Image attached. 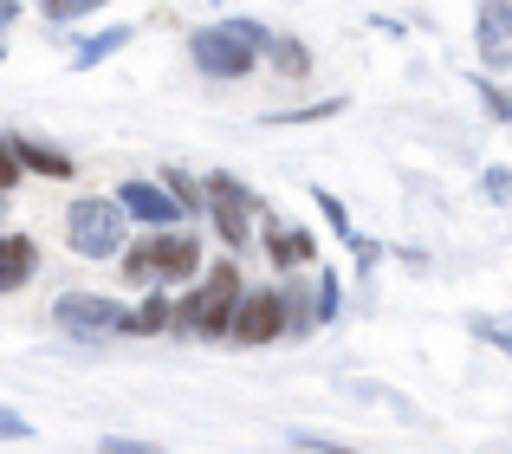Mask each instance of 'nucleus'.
Instances as JSON below:
<instances>
[{
    "mask_svg": "<svg viewBox=\"0 0 512 454\" xmlns=\"http://www.w3.org/2000/svg\"><path fill=\"white\" fill-rule=\"evenodd\" d=\"M266 59H273V72H279V78H292V85L312 72V46H305L299 33H273V39H266Z\"/></svg>",
    "mask_w": 512,
    "mask_h": 454,
    "instance_id": "15",
    "label": "nucleus"
},
{
    "mask_svg": "<svg viewBox=\"0 0 512 454\" xmlns=\"http://www.w3.org/2000/svg\"><path fill=\"white\" fill-rule=\"evenodd\" d=\"M240 292H247V279H240L234 260H214L201 266L195 292H182V299L169 305V338H195V344H227V325H234V305Z\"/></svg>",
    "mask_w": 512,
    "mask_h": 454,
    "instance_id": "1",
    "label": "nucleus"
},
{
    "mask_svg": "<svg viewBox=\"0 0 512 454\" xmlns=\"http://www.w3.org/2000/svg\"><path fill=\"white\" fill-rule=\"evenodd\" d=\"M201 195H208V208H201V215L214 221V234H221L234 253H247V234H253V221L266 215V202H260V195H253L240 176H227V169L201 176Z\"/></svg>",
    "mask_w": 512,
    "mask_h": 454,
    "instance_id": "6",
    "label": "nucleus"
},
{
    "mask_svg": "<svg viewBox=\"0 0 512 454\" xmlns=\"http://www.w3.org/2000/svg\"><path fill=\"white\" fill-rule=\"evenodd\" d=\"M338 111H344V98H325V104H299V111H273L266 124L292 130V124H325V117H338Z\"/></svg>",
    "mask_w": 512,
    "mask_h": 454,
    "instance_id": "19",
    "label": "nucleus"
},
{
    "mask_svg": "<svg viewBox=\"0 0 512 454\" xmlns=\"http://www.w3.org/2000/svg\"><path fill=\"white\" fill-rule=\"evenodd\" d=\"M480 195H487V202H506V195H512V169L487 163V169H480Z\"/></svg>",
    "mask_w": 512,
    "mask_h": 454,
    "instance_id": "26",
    "label": "nucleus"
},
{
    "mask_svg": "<svg viewBox=\"0 0 512 454\" xmlns=\"http://www.w3.org/2000/svg\"><path fill=\"white\" fill-rule=\"evenodd\" d=\"M312 305H318V325H331V318L344 312V279H338V273H318V286H312Z\"/></svg>",
    "mask_w": 512,
    "mask_h": 454,
    "instance_id": "21",
    "label": "nucleus"
},
{
    "mask_svg": "<svg viewBox=\"0 0 512 454\" xmlns=\"http://www.w3.org/2000/svg\"><path fill=\"white\" fill-rule=\"evenodd\" d=\"M65 247H72L78 260H117V253L130 247V221H124V208H117V195H78V202L65 208Z\"/></svg>",
    "mask_w": 512,
    "mask_h": 454,
    "instance_id": "4",
    "label": "nucleus"
},
{
    "mask_svg": "<svg viewBox=\"0 0 512 454\" xmlns=\"http://www.w3.org/2000/svg\"><path fill=\"white\" fill-rule=\"evenodd\" d=\"M130 286H182V279H201V240L182 234V227H156V234L130 240L117 253Z\"/></svg>",
    "mask_w": 512,
    "mask_h": 454,
    "instance_id": "3",
    "label": "nucleus"
},
{
    "mask_svg": "<svg viewBox=\"0 0 512 454\" xmlns=\"http://www.w3.org/2000/svg\"><path fill=\"white\" fill-rule=\"evenodd\" d=\"M156 182H163V189H169V202L182 208V221H188V215H201V208H208V195H201V182L188 176V169H175V163H169V169H163V176H156Z\"/></svg>",
    "mask_w": 512,
    "mask_h": 454,
    "instance_id": "17",
    "label": "nucleus"
},
{
    "mask_svg": "<svg viewBox=\"0 0 512 454\" xmlns=\"http://www.w3.org/2000/svg\"><path fill=\"white\" fill-rule=\"evenodd\" d=\"M117 208H124V221H137L143 234H156V227H182V208H175L169 189H163V182H150V176L117 182Z\"/></svg>",
    "mask_w": 512,
    "mask_h": 454,
    "instance_id": "8",
    "label": "nucleus"
},
{
    "mask_svg": "<svg viewBox=\"0 0 512 454\" xmlns=\"http://www.w3.org/2000/svg\"><path fill=\"white\" fill-rule=\"evenodd\" d=\"M0 59H7V39H0Z\"/></svg>",
    "mask_w": 512,
    "mask_h": 454,
    "instance_id": "33",
    "label": "nucleus"
},
{
    "mask_svg": "<svg viewBox=\"0 0 512 454\" xmlns=\"http://www.w3.org/2000/svg\"><path fill=\"white\" fill-rule=\"evenodd\" d=\"M279 318H286V338H312L318 331V305L305 286H279Z\"/></svg>",
    "mask_w": 512,
    "mask_h": 454,
    "instance_id": "16",
    "label": "nucleus"
},
{
    "mask_svg": "<svg viewBox=\"0 0 512 454\" xmlns=\"http://www.w3.org/2000/svg\"><path fill=\"white\" fill-rule=\"evenodd\" d=\"M33 273H39V240L33 234H0V299L33 286Z\"/></svg>",
    "mask_w": 512,
    "mask_h": 454,
    "instance_id": "12",
    "label": "nucleus"
},
{
    "mask_svg": "<svg viewBox=\"0 0 512 454\" xmlns=\"http://www.w3.org/2000/svg\"><path fill=\"white\" fill-rule=\"evenodd\" d=\"M467 331H474L480 344H493V351L512 357V318H487V312H480V318H467Z\"/></svg>",
    "mask_w": 512,
    "mask_h": 454,
    "instance_id": "22",
    "label": "nucleus"
},
{
    "mask_svg": "<svg viewBox=\"0 0 512 454\" xmlns=\"http://www.w3.org/2000/svg\"><path fill=\"white\" fill-rule=\"evenodd\" d=\"M286 338V318H279V286H247L234 305V325H227V344L240 351H260V344Z\"/></svg>",
    "mask_w": 512,
    "mask_h": 454,
    "instance_id": "7",
    "label": "nucleus"
},
{
    "mask_svg": "<svg viewBox=\"0 0 512 454\" xmlns=\"http://www.w3.org/2000/svg\"><path fill=\"white\" fill-rule=\"evenodd\" d=\"M130 39H137V33H130L124 20H117V26H104V33H85V39L72 46V72H91V65H104L111 52H124Z\"/></svg>",
    "mask_w": 512,
    "mask_h": 454,
    "instance_id": "14",
    "label": "nucleus"
},
{
    "mask_svg": "<svg viewBox=\"0 0 512 454\" xmlns=\"http://www.w3.org/2000/svg\"><path fill=\"white\" fill-rule=\"evenodd\" d=\"M98 454H163L156 442H137V435H104Z\"/></svg>",
    "mask_w": 512,
    "mask_h": 454,
    "instance_id": "28",
    "label": "nucleus"
},
{
    "mask_svg": "<svg viewBox=\"0 0 512 454\" xmlns=\"http://www.w3.org/2000/svg\"><path fill=\"white\" fill-rule=\"evenodd\" d=\"M480 7H500V13H512V0H480Z\"/></svg>",
    "mask_w": 512,
    "mask_h": 454,
    "instance_id": "31",
    "label": "nucleus"
},
{
    "mask_svg": "<svg viewBox=\"0 0 512 454\" xmlns=\"http://www.w3.org/2000/svg\"><path fill=\"white\" fill-rule=\"evenodd\" d=\"M266 39H273V26H260V20H214V26H195L188 33V59H195V72L201 78H247L253 65H260V52H266Z\"/></svg>",
    "mask_w": 512,
    "mask_h": 454,
    "instance_id": "2",
    "label": "nucleus"
},
{
    "mask_svg": "<svg viewBox=\"0 0 512 454\" xmlns=\"http://www.w3.org/2000/svg\"><path fill=\"white\" fill-rule=\"evenodd\" d=\"M312 202H318V215H325V227H331V234H338L344 247H350V240H357V227H350V208H344L331 189H312Z\"/></svg>",
    "mask_w": 512,
    "mask_h": 454,
    "instance_id": "20",
    "label": "nucleus"
},
{
    "mask_svg": "<svg viewBox=\"0 0 512 454\" xmlns=\"http://www.w3.org/2000/svg\"><path fill=\"white\" fill-rule=\"evenodd\" d=\"M260 247H266V260H273L279 273H292V266H312V260H318V240H312V227H292V221H279L273 208L260 215Z\"/></svg>",
    "mask_w": 512,
    "mask_h": 454,
    "instance_id": "9",
    "label": "nucleus"
},
{
    "mask_svg": "<svg viewBox=\"0 0 512 454\" xmlns=\"http://www.w3.org/2000/svg\"><path fill=\"white\" fill-rule=\"evenodd\" d=\"M292 448L299 454H357V442H338V435H318V429H292Z\"/></svg>",
    "mask_w": 512,
    "mask_h": 454,
    "instance_id": "24",
    "label": "nucleus"
},
{
    "mask_svg": "<svg viewBox=\"0 0 512 454\" xmlns=\"http://www.w3.org/2000/svg\"><path fill=\"white\" fill-rule=\"evenodd\" d=\"M52 325L85 351H104L111 338H124V299H111V292H59Z\"/></svg>",
    "mask_w": 512,
    "mask_h": 454,
    "instance_id": "5",
    "label": "nucleus"
},
{
    "mask_svg": "<svg viewBox=\"0 0 512 454\" xmlns=\"http://www.w3.org/2000/svg\"><path fill=\"white\" fill-rule=\"evenodd\" d=\"M344 396H363V403L376 409H402V416H415V403L402 390H389V383H363V377H344Z\"/></svg>",
    "mask_w": 512,
    "mask_h": 454,
    "instance_id": "18",
    "label": "nucleus"
},
{
    "mask_svg": "<svg viewBox=\"0 0 512 454\" xmlns=\"http://www.w3.org/2000/svg\"><path fill=\"white\" fill-rule=\"evenodd\" d=\"M20 189V163H13V143L0 137V195H13Z\"/></svg>",
    "mask_w": 512,
    "mask_h": 454,
    "instance_id": "29",
    "label": "nucleus"
},
{
    "mask_svg": "<svg viewBox=\"0 0 512 454\" xmlns=\"http://www.w3.org/2000/svg\"><path fill=\"white\" fill-rule=\"evenodd\" d=\"M169 292L163 286H143V305H124V338H156L169 331Z\"/></svg>",
    "mask_w": 512,
    "mask_h": 454,
    "instance_id": "13",
    "label": "nucleus"
},
{
    "mask_svg": "<svg viewBox=\"0 0 512 454\" xmlns=\"http://www.w3.org/2000/svg\"><path fill=\"white\" fill-rule=\"evenodd\" d=\"M474 91H480V104H487V111H493V117H506V124H512V91H500V85H493V78H487V72H480V78H474Z\"/></svg>",
    "mask_w": 512,
    "mask_h": 454,
    "instance_id": "25",
    "label": "nucleus"
},
{
    "mask_svg": "<svg viewBox=\"0 0 512 454\" xmlns=\"http://www.w3.org/2000/svg\"><path fill=\"white\" fill-rule=\"evenodd\" d=\"M0 442H33V422H26L20 409H7V403H0Z\"/></svg>",
    "mask_w": 512,
    "mask_h": 454,
    "instance_id": "27",
    "label": "nucleus"
},
{
    "mask_svg": "<svg viewBox=\"0 0 512 454\" xmlns=\"http://www.w3.org/2000/svg\"><path fill=\"white\" fill-rule=\"evenodd\" d=\"M7 143H13L20 176H46V182H72L78 176V156H65L59 143H46V137H7Z\"/></svg>",
    "mask_w": 512,
    "mask_h": 454,
    "instance_id": "10",
    "label": "nucleus"
},
{
    "mask_svg": "<svg viewBox=\"0 0 512 454\" xmlns=\"http://www.w3.org/2000/svg\"><path fill=\"white\" fill-rule=\"evenodd\" d=\"M13 20H20V0H0V33H7Z\"/></svg>",
    "mask_w": 512,
    "mask_h": 454,
    "instance_id": "30",
    "label": "nucleus"
},
{
    "mask_svg": "<svg viewBox=\"0 0 512 454\" xmlns=\"http://www.w3.org/2000/svg\"><path fill=\"white\" fill-rule=\"evenodd\" d=\"M474 46H480V65H487V72H506V78H512V13L480 7V20H474Z\"/></svg>",
    "mask_w": 512,
    "mask_h": 454,
    "instance_id": "11",
    "label": "nucleus"
},
{
    "mask_svg": "<svg viewBox=\"0 0 512 454\" xmlns=\"http://www.w3.org/2000/svg\"><path fill=\"white\" fill-rule=\"evenodd\" d=\"M0 221H7V195H0Z\"/></svg>",
    "mask_w": 512,
    "mask_h": 454,
    "instance_id": "32",
    "label": "nucleus"
},
{
    "mask_svg": "<svg viewBox=\"0 0 512 454\" xmlns=\"http://www.w3.org/2000/svg\"><path fill=\"white\" fill-rule=\"evenodd\" d=\"M104 0H39V20H52V26H72V20H85V13H98Z\"/></svg>",
    "mask_w": 512,
    "mask_h": 454,
    "instance_id": "23",
    "label": "nucleus"
}]
</instances>
